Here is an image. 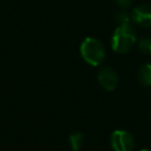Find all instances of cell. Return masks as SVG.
<instances>
[{
  "instance_id": "obj_10",
  "label": "cell",
  "mask_w": 151,
  "mask_h": 151,
  "mask_svg": "<svg viewBox=\"0 0 151 151\" xmlns=\"http://www.w3.org/2000/svg\"><path fill=\"white\" fill-rule=\"evenodd\" d=\"M114 1H116V4H117L119 7H122L123 9L129 8V7L131 6V4H132V0H114Z\"/></svg>"
},
{
  "instance_id": "obj_2",
  "label": "cell",
  "mask_w": 151,
  "mask_h": 151,
  "mask_svg": "<svg viewBox=\"0 0 151 151\" xmlns=\"http://www.w3.org/2000/svg\"><path fill=\"white\" fill-rule=\"evenodd\" d=\"M80 54L87 64L92 66H98L103 63L105 58V47L100 40L90 37L81 42Z\"/></svg>"
},
{
  "instance_id": "obj_3",
  "label": "cell",
  "mask_w": 151,
  "mask_h": 151,
  "mask_svg": "<svg viewBox=\"0 0 151 151\" xmlns=\"http://www.w3.org/2000/svg\"><path fill=\"white\" fill-rule=\"evenodd\" d=\"M113 151H133L134 140L133 137L124 130H116L112 132L110 138Z\"/></svg>"
},
{
  "instance_id": "obj_8",
  "label": "cell",
  "mask_w": 151,
  "mask_h": 151,
  "mask_svg": "<svg viewBox=\"0 0 151 151\" xmlns=\"http://www.w3.org/2000/svg\"><path fill=\"white\" fill-rule=\"evenodd\" d=\"M114 20L118 25H123V24H131L132 21V17L131 13H127L126 11H120L116 14Z\"/></svg>"
},
{
  "instance_id": "obj_1",
  "label": "cell",
  "mask_w": 151,
  "mask_h": 151,
  "mask_svg": "<svg viewBox=\"0 0 151 151\" xmlns=\"http://www.w3.org/2000/svg\"><path fill=\"white\" fill-rule=\"evenodd\" d=\"M136 39V31L131 24L118 25V27L114 29L112 34L111 46L116 52L125 53L133 47Z\"/></svg>"
},
{
  "instance_id": "obj_11",
  "label": "cell",
  "mask_w": 151,
  "mask_h": 151,
  "mask_svg": "<svg viewBox=\"0 0 151 151\" xmlns=\"http://www.w3.org/2000/svg\"><path fill=\"white\" fill-rule=\"evenodd\" d=\"M140 151H150V150H140Z\"/></svg>"
},
{
  "instance_id": "obj_6",
  "label": "cell",
  "mask_w": 151,
  "mask_h": 151,
  "mask_svg": "<svg viewBox=\"0 0 151 151\" xmlns=\"http://www.w3.org/2000/svg\"><path fill=\"white\" fill-rule=\"evenodd\" d=\"M137 78L139 83L144 86H150L151 85V64H144L139 67Z\"/></svg>"
},
{
  "instance_id": "obj_7",
  "label": "cell",
  "mask_w": 151,
  "mask_h": 151,
  "mask_svg": "<svg viewBox=\"0 0 151 151\" xmlns=\"http://www.w3.org/2000/svg\"><path fill=\"white\" fill-rule=\"evenodd\" d=\"M70 144L74 151H78L84 144V136L80 132H74L70 136Z\"/></svg>"
},
{
  "instance_id": "obj_9",
  "label": "cell",
  "mask_w": 151,
  "mask_h": 151,
  "mask_svg": "<svg viewBox=\"0 0 151 151\" xmlns=\"http://www.w3.org/2000/svg\"><path fill=\"white\" fill-rule=\"evenodd\" d=\"M138 47L144 54H151V38H143L138 42Z\"/></svg>"
},
{
  "instance_id": "obj_4",
  "label": "cell",
  "mask_w": 151,
  "mask_h": 151,
  "mask_svg": "<svg viewBox=\"0 0 151 151\" xmlns=\"http://www.w3.org/2000/svg\"><path fill=\"white\" fill-rule=\"evenodd\" d=\"M99 84L107 91H113L119 81L117 72L111 67H103L98 73Z\"/></svg>"
},
{
  "instance_id": "obj_5",
  "label": "cell",
  "mask_w": 151,
  "mask_h": 151,
  "mask_svg": "<svg viewBox=\"0 0 151 151\" xmlns=\"http://www.w3.org/2000/svg\"><path fill=\"white\" fill-rule=\"evenodd\" d=\"M131 17H132V21H134L139 26L150 27L151 26V5L142 4L137 6L132 11Z\"/></svg>"
}]
</instances>
